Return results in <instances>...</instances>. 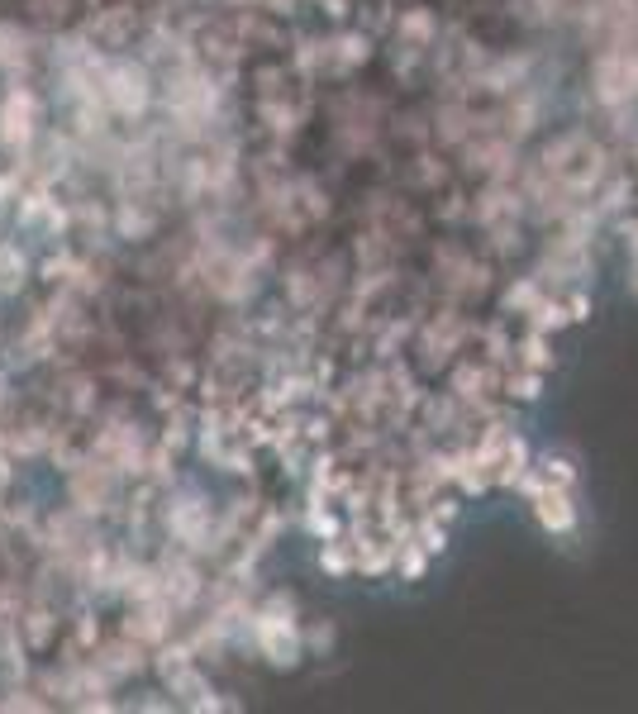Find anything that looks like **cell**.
Here are the masks:
<instances>
[{"instance_id":"7","label":"cell","mask_w":638,"mask_h":714,"mask_svg":"<svg viewBox=\"0 0 638 714\" xmlns=\"http://www.w3.org/2000/svg\"><path fill=\"white\" fill-rule=\"evenodd\" d=\"M20 629H24V648L48 653V643L58 634V610H53V605H29L20 615Z\"/></svg>"},{"instance_id":"10","label":"cell","mask_w":638,"mask_h":714,"mask_svg":"<svg viewBox=\"0 0 638 714\" xmlns=\"http://www.w3.org/2000/svg\"><path fill=\"white\" fill-rule=\"evenodd\" d=\"M24 272H29V262L20 248H0V296H20Z\"/></svg>"},{"instance_id":"2","label":"cell","mask_w":638,"mask_h":714,"mask_svg":"<svg viewBox=\"0 0 638 714\" xmlns=\"http://www.w3.org/2000/svg\"><path fill=\"white\" fill-rule=\"evenodd\" d=\"M34 134H39V96L29 86H10L0 105V143L15 153H29Z\"/></svg>"},{"instance_id":"3","label":"cell","mask_w":638,"mask_h":714,"mask_svg":"<svg viewBox=\"0 0 638 714\" xmlns=\"http://www.w3.org/2000/svg\"><path fill=\"white\" fill-rule=\"evenodd\" d=\"M162 519H167L172 538H177L186 553H210V505H205L200 496H177V500H167Z\"/></svg>"},{"instance_id":"11","label":"cell","mask_w":638,"mask_h":714,"mask_svg":"<svg viewBox=\"0 0 638 714\" xmlns=\"http://www.w3.org/2000/svg\"><path fill=\"white\" fill-rule=\"evenodd\" d=\"M115 224H120V234H124V238H148L158 219L148 215V210H139V200H124L120 215H115Z\"/></svg>"},{"instance_id":"14","label":"cell","mask_w":638,"mask_h":714,"mask_svg":"<svg viewBox=\"0 0 638 714\" xmlns=\"http://www.w3.org/2000/svg\"><path fill=\"white\" fill-rule=\"evenodd\" d=\"M10 481H15V472H10V457L0 453V496H5V486H10Z\"/></svg>"},{"instance_id":"1","label":"cell","mask_w":638,"mask_h":714,"mask_svg":"<svg viewBox=\"0 0 638 714\" xmlns=\"http://www.w3.org/2000/svg\"><path fill=\"white\" fill-rule=\"evenodd\" d=\"M100 96L110 105V115L139 119L153 105V77L143 62H105L100 67Z\"/></svg>"},{"instance_id":"12","label":"cell","mask_w":638,"mask_h":714,"mask_svg":"<svg viewBox=\"0 0 638 714\" xmlns=\"http://www.w3.org/2000/svg\"><path fill=\"white\" fill-rule=\"evenodd\" d=\"M29 10H34L39 20H67L72 0H29Z\"/></svg>"},{"instance_id":"13","label":"cell","mask_w":638,"mask_h":714,"mask_svg":"<svg viewBox=\"0 0 638 714\" xmlns=\"http://www.w3.org/2000/svg\"><path fill=\"white\" fill-rule=\"evenodd\" d=\"M96 638H100L96 615H81L77 619V648H96Z\"/></svg>"},{"instance_id":"6","label":"cell","mask_w":638,"mask_h":714,"mask_svg":"<svg viewBox=\"0 0 638 714\" xmlns=\"http://www.w3.org/2000/svg\"><path fill=\"white\" fill-rule=\"evenodd\" d=\"M134 29H139V10H129V5H105V10H96V15L86 20V39L105 43V48H120V43L134 39Z\"/></svg>"},{"instance_id":"9","label":"cell","mask_w":638,"mask_h":714,"mask_svg":"<svg viewBox=\"0 0 638 714\" xmlns=\"http://www.w3.org/2000/svg\"><path fill=\"white\" fill-rule=\"evenodd\" d=\"M58 400L72 410V415H91V410H96V400H100V391H96V381L86 377V372H77V377L62 381Z\"/></svg>"},{"instance_id":"4","label":"cell","mask_w":638,"mask_h":714,"mask_svg":"<svg viewBox=\"0 0 638 714\" xmlns=\"http://www.w3.org/2000/svg\"><path fill=\"white\" fill-rule=\"evenodd\" d=\"M96 453L110 457L120 476H143V462H148L139 434H134V424H110V429L96 438Z\"/></svg>"},{"instance_id":"5","label":"cell","mask_w":638,"mask_h":714,"mask_svg":"<svg viewBox=\"0 0 638 714\" xmlns=\"http://www.w3.org/2000/svg\"><path fill=\"white\" fill-rule=\"evenodd\" d=\"M172 615H177V605L158 595V600H134V615L124 619V634L139 638V643H162L167 629H172Z\"/></svg>"},{"instance_id":"8","label":"cell","mask_w":638,"mask_h":714,"mask_svg":"<svg viewBox=\"0 0 638 714\" xmlns=\"http://www.w3.org/2000/svg\"><path fill=\"white\" fill-rule=\"evenodd\" d=\"M29 34H24L20 24H0V72H10V77H20L29 72V58H34V48H29Z\"/></svg>"}]
</instances>
